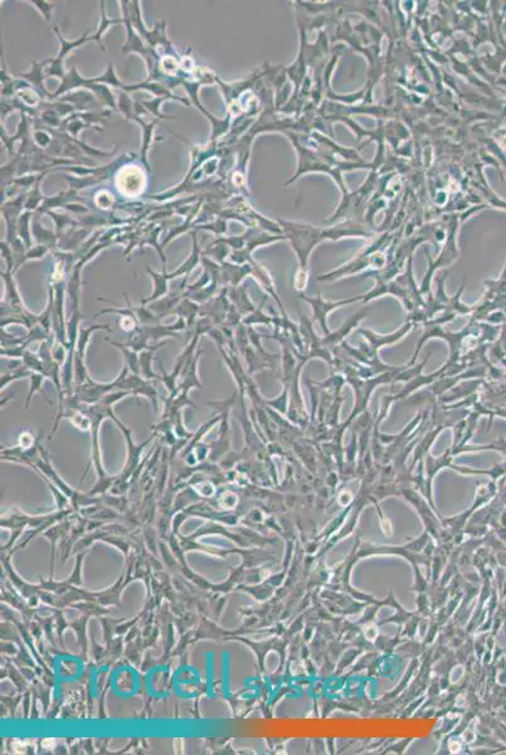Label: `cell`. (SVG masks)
<instances>
[{
	"instance_id": "obj_2",
	"label": "cell",
	"mask_w": 506,
	"mask_h": 755,
	"mask_svg": "<svg viewBox=\"0 0 506 755\" xmlns=\"http://www.w3.org/2000/svg\"><path fill=\"white\" fill-rule=\"evenodd\" d=\"M117 23H123V20H107L106 14H105V3L101 1V22H100V26H98V31L95 36H92V40H98L100 43V46L102 48V51H105L104 46H102V42H101V37L102 34L106 32V29L110 26L117 24Z\"/></svg>"
},
{
	"instance_id": "obj_1",
	"label": "cell",
	"mask_w": 506,
	"mask_h": 755,
	"mask_svg": "<svg viewBox=\"0 0 506 755\" xmlns=\"http://www.w3.org/2000/svg\"><path fill=\"white\" fill-rule=\"evenodd\" d=\"M56 31L59 33V40H61V45H62V46H61V51H59L57 59H53L52 65H47V75H48V76H52V75L53 76H59V77L63 79L66 76L63 75V70H62V61L65 59L66 54L70 52V51H72L73 48L84 45V42L92 40V37H89L87 34H84L82 38H79V40H76V42H67V40L62 38V36L59 34L57 28H56Z\"/></svg>"
}]
</instances>
